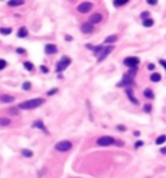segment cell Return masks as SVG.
Returning <instances> with one entry per match:
<instances>
[{
	"instance_id": "6da1fadb",
	"label": "cell",
	"mask_w": 166,
	"mask_h": 178,
	"mask_svg": "<svg viewBox=\"0 0 166 178\" xmlns=\"http://www.w3.org/2000/svg\"><path fill=\"white\" fill-rule=\"evenodd\" d=\"M44 103V99L42 98H37V99H30V100H26V102H22L21 104L18 105L20 109H34V108H38L40 107L42 104Z\"/></svg>"
},
{
	"instance_id": "7a4b0ae2",
	"label": "cell",
	"mask_w": 166,
	"mask_h": 178,
	"mask_svg": "<svg viewBox=\"0 0 166 178\" xmlns=\"http://www.w3.org/2000/svg\"><path fill=\"white\" fill-rule=\"evenodd\" d=\"M70 64H72V59L68 57V56H62L61 60L57 63V65H56V72H64V70L68 68Z\"/></svg>"
},
{
	"instance_id": "3957f363",
	"label": "cell",
	"mask_w": 166,
	"mask_h": 178,
	"mask_svg": "<svg viewBox=\"0 0 166 178\" xmlns=\"http://www.w3.org/2000/svg\"><path fill=\"white\" fill-rule=\"evenodd\" d=\"M72 147H73V144H72V142L70 140H61L55 146V148L60 152H68Z\"/></svg>"
},
{
	"instance_id": "277c9868",
	"label": "cell",
	"mask_w": 166,
	"mask_h": 178,
	"mask_svg": "<svg viewBox=\"0 0 166 178\" xmlns=\"http://www.w3.org/2000/svg\"><path fill=\"white\" fill-rule=\"evenodd\" d=\"M96 143L99 146H101V147H108V146L114 144L116 140H114V138H112V137H100L96 140Z\"/></svg>"
},
{
	"instance_id": "5b68a950",
	"label": "cell",
	"mask_w": 166,
	"mask_h": 178,
	"mask_svg": "<svg viewBox=\"0 0 166 178\" xmlns=\"http://www.w3.org/2000/svg\"><path fill=\"white\" fill-rule=\"evenodd\" d=\"M113 49H114V46L113 44H110V46H108V47H104L103 48V51H101L100 53H99V56H97V60L99 61H103V60L107 57V56L109 55V53H110Z\"/></svg>"
},
{
	"instance_id": "8992f818",
	"label": "cell",
	"mask_w": 166,
	"mask_h": 178,
	"mask_svg": "<svg viewBox=\"0 0 166 178\" xmlns=\"http://www.w3.org/2000/svg\"><path fill=\"white\" fill-rule=\"evenodd\" d=\"M78 12L79 13H88L91 9H92V3H90V1H83V3H80V4L78 5Z\"/></svg>"
},
{
	"instance_id": "52a82bcc",
	"label": "cell",
	"mask_w": 166,
	"mask_h": 178,
	"mask_svg": "<svg viewBox=\"0 0 166 178\" xmlns=\"http://www.w3.org/2000/svg\"><path fill=\"white\" fill-rule=\"evenodd\" d=\"M139 63H140V60L137 57H126L123 60V64L129 68H135V66L139 65Z\"/></svg>"
},
{
	"instance_id": "ba28073f",
	"label": "cell",
	"mask_w": 166,
	"mask_h": 178,
	"mask_svg": "<svg viewBox=\"0 0 166 178\" xmlns=\"http://www.w3.org/2000/svg\"><path fill=\"white\" fill-rule=\"evenodd\" d=\"M131 85H132V78L130 77L129 74H125L122 78V81L117 83V86L118 87H126V86H131Z\"/></svg>"
},
{
	"instance_id": "9c48e42d",
	"label": "cell",
	"mask_w": 166,
	"mask_h": 178,
	"mask_svg": "<svg viewBox=\"0 0 166 178\" xmlns=\"http://www.w3.org/2000/svg\"><path fill=\"white\" fill-rule=\"evenodd\" d=\"M94 30H95L94 25L90 22H84V24H82V26H80V31L84 34H91Z\"/></svg>"
},
{
	"instance_id": "30bf717a",
	"label": "cell",
	"mask_w": 166,
	"mask_h": 178,
	"mask_svg": "<svg viewBox=\"0 0 166 178\" xmlns=\"http://www.w3.org/2000/svg\"><path fill=\"white\" fill-rule=\"evenodd\" d=\"M101 21H103V16H101V13H94V15L90 16V24H100Z\"/></svg>"
},
{
	"instance_id": "8fae6325",
	"label": "cell",
	"mask_w": 166,
	"mask_h": 178,
	"mask_svg": "<svg viewBox=\"0 0 166 178\" xmlns=\"http://www.w3.org/2000/svg\"><path fill=\"white\" fill-rule=\"evenodd\" d=\"M45 52H47V55H53V53L57 52V47H56L55 44H52V43H49L45 46Z\"/></svg>"
},
{
	"instance_id": "7c38bea8",
	"label": "cell",
	"mask_w": 166,
	"mask_h": 178,
	"mask_svg": "<svg viewBox=\"0 0 166 178\" xmlns=\"http://www.w3.org/2000/svg\"><path fill=\"white\" fill-rule=\"evenodd\" d=\"M33 127H38V129H40V130H43L44 133H47L48 134V131L47 129H45V126H44V124H43V121H40V120H38V121H35V122L33 124Z\"/></svg>"
},
{
	"instance_id": "4fadbf2b",
	"label": "cell",
	"mask_w": 166,
	"mask_h": 178,
	"mask_svg": "<svg viewBox=\"0 0 166 178\" xmlns=\"http://www.w3.org/2000/svg\"><path fill=\"white\" fill-rule=\"evenodd\" d=\"M0 102L1 103H13L15 102V96H10V95H1V96H0Z\"/></svg>"
},
{
	"instance_id": "5bb4252c",
	"label": "cell",
	"mask_w": 166,
	"mask_h": 178,
	"mask_svg": "<svg viewBox=\"0 0 166 178\" xmlns=\"http://www.w3.org/2000/svg\"><path fill=\"white\" fill-rule=\"evenodd\" d=\"M118 40V37L117 35H109V37H107L105 38V43L107 44H113V43H116V42Z\"/></svg>"
},
{
	"instance_id": "9a60e30c",
	"label": "cell",
	"mask_w": 166,
	"mask_h": 178,
	"mask_svg": "<svg viewBox=\"0 0 166 178\" xmlns=\"http://www.w3.org/2000/svg\"><path fill=\"white\" fill-rule=\"evenodd\" d=\"M17 35H18V38H26L27 37V29L25 26L20 27L18 29V33H17Z\"/></svg>"
},
{
	"instance_id": "2e32d148",
	"label": "cell",
	"mask_w": 166,
	"mask_h": 178,
	"mask_svg": "<svg viewBox=\"0 0 166 178\" xmlns=\"http://www.w3.org/2000/svg\"><path fill=\"white\" fill-rule=\"evenodd\" d=\"M126 94H127V96H129V99L134 103V104H137V103H139V102H137V99L134 98V95H132V90H131V88H127V90H126Z\"/></svg>"
},
{
	"instance_id": "e0dca14e",
	"label": "cell",
	"mask_w": 166,
	"mask_h": 178,
	"mask_svg": "<svg viewBox=\"0 0 166 178\" xmlns=\"http://www.w3.org/2000/svg\"><path fill=\"white\" fill-rule=\"evenodd\" d=\"M23 3H25L23 0H9L8 5L9 7H20V5H22Z\"/></svg>"
},
{
	"instance_id": "ac0fdd59",
	"label": "cell",
	"mask_w": 166,
	"mask_h": 178,
	"mask_svg": "<svg viewBox=\"0 0 166 178\" xmlns=\"http://www.w3.org/2000/svg\"><path fill=\"white\" fill-rule=\"evenodd\" d=\"M0 125L1 126H9L10 125V120L8 117H0Z\"/></svg>"
},
{
	"instance_id": "d6986e66",
	"label": "cell",
	"mask_w": 166,
	"mask_h": 178,
	"mask_svg": "<svg viewBox=\"0 0 166 178\" xmlns=\"http://www.w3.org/2000/svg\"><path fill=\"white\" fill-rule=\"evenodd\" d=\"M144 96H146L147 99H153L154 94H153V91H152L151 88H147V90H144Z\"/></svg>"
},
{
	"instance_id": "ffe728a7",
	"label": "cell",
	"mask_w": 166,
	"mask_h": 178,
	"mask_svg": "<svg viewBox=\"0 0 166 178\" xmlns=\"http://www.w3.org/2000/svg\"><path fill=\"white\" fill-rule=\"evenodd\" d=\"M151 81H152V82H160V81H161V74L153 73V74L151 76Z\"/></svg>"
},
{
	"instance_id": "44dd1931",
	"label": "cell",
	"mask_w": 166,
	"mask_h": 178,
	"mask_svg": "<svg viewBox=\"0 0 166 178\" xmlns=\"http://www.w3.org/2000/svg\"><path fill=\"white\" fill-rule=\"evenodd\" d=\"M165 142H166V135H160V137L156 139V144L161 146V144H164Z\"/></svg>"
},
{
	"instance_id": "7402d4cb",
	"label": "cell",
	"mask_w": 166,
	"mask_h": 178,
	"mask_svg": "<svg viewBox=\"0 0 166 178\" xmlns=\"http://www.w3.org/2000/svg\"><path fill=\"white\" fill-rule=\"evenodd\" d=\"M12 33V29L10 27H0V34H3V35H8Z\"/></svg>"
},
{
	"instance_id": "603a6c76",
	"label": "cell",
	"mask_w": 166,
	"mask_h": 178,
	"mask_svg": "<svg viewBox=\"0 0 166 178\" xmlns=\"http://www.w3.org/2000/svg\"><path fill=\"white\" fill-rule=\"evenodd\" d=\"M153 20H152V18H148V20H144L143 21V25H144V26H146V27H151V26H153Z\"/></svg>"
},
{
	"instance_id": "cb8c5ba5",
	"label": "cell",
	"mask_w": 166,
	"mask_h": 178,
	"mask_svg": "<svg viewBox=\"0 0 166 178\" xmlns=\"http://www.w3.org/2000/svg\"><path fill=\"white\" fill-rule=\"evenodd\" d=\"M22 155L25 157H31L34 154H33V151H30V149H22Z\"/></svg>"
},
{
	"instance_id": "d4e9b609",
	"label": "cell",
	"mask_w": 166,
	"mask_h": 178,
	"mask_svg": "<svg viewBox=\"0 0 166 178\" xmlns=\"http://www.w3.org/2000/svg\"><path fill=\"white\" fill-rule=\"evenodd\" d=\"M129 0H114V7H121V5H125Z\"/></svg>"
},
{
	"instance_id": "484cf974",
	"label": "cell",
	"mask_w": 166,
	"mask_h": 178,
	"mask_svg": "<svg viewBox=\"0 0 166 178\" xmlns=\"http://www.w3.org/2000/svg\"><path fill=\"white\" fill-rule=\"evenodd\" d=\"M136 72H137V66H135V68H130L129 76L131 77V78H134V76H135V74H136Z\"/></svg>"
},
{
	"instance_id": "4316f807",
	"label": "cell",
	"mask_w": 166,
	"mask_h": 178,
	"mask_svg": "<svg viewBox=\"0 0 166 178\" xmlns=\"http://www.w3.org/2000/svg\"><path fill=\"white\" fill-rule=\"evenodd\" d=\"M23 66H25V69H27V70H33V69H34L33 64H31L30 61H26V63H23Z\"/></svg>"
},
{
	"instance_id": "83f0119b",
	"label": "cell",
	"mask_w": 166,
	"mask_h": 178,
	"mask_svg": "<svg viewBox=\"0 0 166 178\" xmlns=\"http://www.w3.org/2000/svg\"><path fill=\"white\" fill-rule=\"evenodd\" d=\"M103 48H104V46H97V47H95V55H97L99 56V53H100L101 51H103Z\"/></svg>"
},
{
	"instance_id": "f1b7e54d",
	"label": "cell",
	"mask_w": 166,
	"mask_h": 178,
	"mask_svg": "<svg viewBox=\"0 0 166 178\" xmlns=\"http://www.w3.org/2000/svg\"><path fill=\"white\" fill-rule=\"evenodd\" d=\"M22 88H23V90H30V88H31V83H30V82H25V83L22 85Z\"/></svg>"
},
{
	"instance_id": "f546056e",
	"label": "cell",
	"mask_w": 166,
	"mask_h": 178,
	"mask_svg": "<svg viewBox=\"0 0 166 178\" xmlns=\"http://www.w3.org/2000/svg\"><path fill=\"white\" fill-rule=\"evenodd\" d=\"M5 66H7V61L5 60H3V59H0V70H3Z\"/></svg>"
},
{
	"instance_id": "4dcf8cb0",
	"label": "cell",
	"mask_w": 166,
	"mask_h": 178,
	"mask_svg": "<svg viewBox=\"0 0 166 178\" xmlns=\"http://www.w3.org/2000/svg\"><path fill=\"white\" fill-rule=\"evenodd\" d=\"M140 17L143 18V21L144 20H148V17H149V12H147V10H146V12H143L142 15H140Z\"/></svg>"
},
{
	"instance_id": "1f68e13d",
	"label": "cell",
	"mask_w": 166,
	"mask_h": 178,
	"mask_svg": "<svg viewBox=\"0 0 166 178\" xmlns=\"http://www.w3.org/2000/svg\"><path fill=\"white\" fill-rule=\"evenodd\" d=\"M147 3L149 5H156L157 3H158V0H147Z\"/></svg>"
},
{
	"instance_id": "d6a6232c",
	"label": "cell",
	"mask_w": 166,
	"mask_h": 178,
	"mask_svg": "<svg viewBox=\"0 0 166 178\" xmlns=\"http://www.w3.org/2000/svg\"><path fill=\"white\" fill-rule=\"evenodd\" d=\"M144 111H146V112H151L152 111L151 104H146V105H144Z\"/></svg>"
},
{
	"instance_id": "836d02e7",
	"label": "cell",
	"mask_w": 166,
	"mask_h": 178,
	"mask_svg": "<svg viewBox=\"0 0 166 178\" xmlns=\"http://www.w3.org/2000/svg\"><path fill=\"white\" fill-rule=\"evenodd\" d=\"M143 144H144V143H143L142 140H140V142H136V143H135V148H139V147H142Z\"/></svg>"
},
{
	"instance_id": "e575fe53",
	"label": "cell",
	"mask_w": 166,
	"mask_h": 178,
	"mask_svg": "<svg viewBox=\"0 0 166 178\" xmlns=\"http://www.w3.org/2000/svg\"><path fill=\"white\" fill-rule=\"evenodd\" d=\"M9 112H10V115H18V111L17 109H9Z\"/></svg>"
},
{
	"instance_id": "d590c367",
	"label": "cell",
	"mask_w": 166,
	"mask_h": 178,
	"mask_svg": "<svg viewBox=\"0 0 166 178\" xmlns=\"http://www.w3.org/2000/svg\"><path fill=\"white\" fill-rule=\"evenodd\" d=\"M160 64H161V65L165 68V70H166V60H162V59H160Z\"/></svg>"
},
{
	"instance_id": "8d00e7d4",
	"label": "cell",
	"mask_w": 166,
	"mask_h": 178,
	"mask_svg": "<svg viewBox=\"0 0 166 178\" xmlns=\"http://www.w3.org/2000/svg\"><path fill=\"white\" fill-rule=\"evenodd\" d=\"M148 69H149V70H153L154 69V64H152V63H149V64H148Z\"/></svg>"
},
{
	"instance_id": "74e56055",
	"label": "cell",
	"mask_w": 166,
	"mask_h": 178,
	"mask_svg": "<svg viewBox=\"0 0 166 178\" xmlns=\"http://www.w3.org/2000/svg\"><path fill=\"white\" fill-rule=\"evenodd\" d=\"M40 69H42V72H43V73H48V68H45V66L42 65V66H40Z\"/></svg>"
},
{
	"instance_id": "f35d334b",
	"label": "cell",
	"mask_w": 166,
	"mask_h": 178,
	"mask_svg": "<svg viewBox=\"0 0 166 178\" xmlns=\"http://www.w3.org/2000/svg\"><path fill=\"white\" fill-rule=\"evenodd\" d=\"M55 92H57V88H53V90H51V91L48 92V95H53Z\"/></svg>"
},
{
	"instance_id": "ab89813d",
	"label": "cell",
	"mask_w": 166,
	"mask_h": 178,
	"mask_svg": "<svg viewBox=\"0 0 166 178\" xmlns=\"http://www.w3.org/2000/svg\"><path fill=\"white\" fill-rule=\"evenodd\" d=\"M86 48H88V49H92V51L95 49V47H94V46H91V44H86Z\"/></svg>"
},
{
	"instance_id": "60d3db41",
	"label": "cell",
	"mask_w": 166,
	"mask_h": 178,
	"mask_svg": "<svg viewBox=\"0 0 166 178\" xmlns=\"http://www.w3.org/2000/svg\"><path fill=\"white\" fill-rule=\"evenodd\" d=\"M17 52H18V53H25V49L23 48H17Z\"/></svg>"
},
{
	"instance_id": "b9f144b4",
	"label": "cell",
	"mask_w": 166,
	"mask_h": 178,
	"mask_svg": "<svg viewBox=\"0 0 166 178\" xmlns=\"http://www.w3.org/2000/svg\"><path fill=\"white\" fill-rule=\"evenodd\" d=\"M161 154L166 155V147H162V148H161Z\"/></svg>"
},
{
	"instance_id": "7bdbcfd3",
	"label": "cell",
	"mask_w": 166,
	"mask_h": 178,
	"mask_svg": "<svg viewBox=\"0 0 166 178\" xmlns=\"http://www.w3.org/2000/svg\"><path fill=\"white\" fill-rule=\"evenodd\" d=\"M65 39H66V40H72V37H69V35H66V37H65Z\"/></svg>"
},
{
	"instance_id": "ee69618b",
	"label": "cell",
	"mask_w": 166,
	"mask_h": 178,
	"mask_svg": "<svg viewBox=\"0 0 166 178\" xmlns=\"http://www.w3.org/2000/svg\"><path fill=\"white\" fill-rule=\"evenodd\" d=\"M134 135H135V137H139L140 133H139V131H135V133H134Z\"/></svg>"
}]
</instances>
